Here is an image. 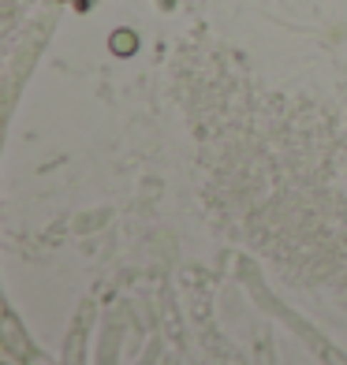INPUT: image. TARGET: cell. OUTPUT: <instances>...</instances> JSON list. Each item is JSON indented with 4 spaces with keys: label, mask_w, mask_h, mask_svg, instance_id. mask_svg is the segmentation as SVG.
I'll return each instance as SVG.
<instances>
[{
    "label": "cell",
    "mask_w": 347,
    "mask_h": 365,
    "mask_svg": "<svg viewBox=\"0 0 347 365\" xmlns=\"http://www.w3.org/2000/svg\"><path fill=\"white\" fill-rule=\"evenodd\" d=\"M109 45L116 48V53H124V56H131V53H135V48H139V38L131 34V30H116V34H112V41H109Z\"/></svg>",
    "instance_id": "obj_1"
}]
</instances>
